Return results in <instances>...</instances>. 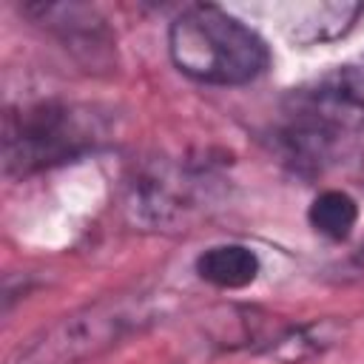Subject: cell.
<instances>
[{
  "label": "cell",
  "instance_id": "cell-1",
  "mask_svg": "<svg viewBox=\"0 0 364 364\" xmlns=\"http://www.w3.org/2000/svg\"><path fill=\"white\" fill-rule=\"evenodd\" d=\"M168 54L185 77L202 85H247L270 65L262 34L213 3H193L171 20Z\"/></svg>",
  "mask_w": 364,
  "mask_h": 364
},
{
  "label": "cell",
  "instance_id": "cell-2",
  "mask_svg": "<svg viewBox=\"0 0 364 364\" xmlns=\"http://www.w3.org/2000/svg\"><path fill=\"white\" fill-rule=\"evenodd\" d=\"M105 139V122L94 108L40 100L3 114V171L31 176L37 171L80 159Z\"/></svg>",
  "mask_w": 364,
  "mask_h": 364
},
{
  "label": "cell",
  "instance_id": "cell-3",
  "mask_svg": "<svg viewBox=\"0 0 364 364\" xmlns=\"http://www.w3.org/2000/svg\"><path fill=\"white\" fill-rule=\"evenodd\" d=\"M151 316L142 296L102 299L34 333L6 358V364H82L154 321Z\"/></svg>",
  "mask_w": 364,
  "mask_h": 364
},
{
  "label": "cell",
  "instance_id": "cell-4",
  "mask_svg": "<svg viewBox=\"0 0 364 364\" xmlns=\"http://www.w3.org/2000/svg\"><path fill=\"white\" fill-rule=\"evenodd\" d=\"M213 182L216 176L208 162H151L128 179V219L154 230L182 228L205 210V202L213 196Z\"/></svg>",
  "mask_w": 364,
  "mask_h": 364
},
{
  "label": "cell",
  "instance_id": "cell-5",
  "mask_svg": "<svg viewBox=\"0 0 364 364\" xmlns=\"http://www.w3.org/2000/svg\"><path fill=\"white\" fill-rule=\"evenodd\" d=\"M293 117L333 134L364 122V54L324 74L313 88L293 94Z\"/></svg>",
  "mask_w": 364,
  "mask_h": 364
},
{
  "label": "cell",
  "instance_id": "cell-6",
  "mask_svg": "<svg viewBox=\"0 0 364 364\" xmlns=\"http://www.w3.org/2000/svg\"><path fill=\"white\" fill-rule=\"evenodd\" d=\"M26 17H31L37 26L51 31L65 48H71L77 57L85 54L91 63L100 60V54L111 46L108 28L102 26V17L82 3H28L20 9Z\"/></svg>",
  "mask_w": 364,
  "mask_h": 364
},
{
  "label": "cell",
  "instance_id": "cell-7",
  "mask_svg": "<svg viewBox=\"0 0 364 364\" xmlns=\"http://www.w3.org/2000/svg\"><path fill=\"white\" fill-rule=\"evenodd\" d=\"M364 14V3H307V6H293L290 20L284 26L287 37L307 48L318 43H330L344 37L358 17Z\"/></svg>",
  "mask_w": 364,
  "mask_h": 364
},
{
  "label": "cell",
  "instance_id": "cell-8",
  "mask_svg": "<svg viewBox=\"0 0 364 364\" xmlns=\"http://www.w3.org/2000/svg\"><path fill=\"white\" fill-rule=\"evenodd\" d=\"M193 267H196V276L202 282H208L210 287L242 290V287L256 282V276L262 270V262H259L253 247L225 242V245H210L208 250H202L196 256Z\"/></svg>",
  "mask_w": 364,
  "mask_h": 364
},
{
  "label": "cell",
  "instance_id": "cell-9",
  "mask_svg": "<svg viewBox=\"0 0 364 364\" xmlns=\"http://www.w3.org/2000/svg\"><path fill=\"white\" fill-rule=\"evenodd\" d=\"M307 222L318 236L330 242H344L358 222V202L347 191H321L307 208Z\"/></svg>",
  "mask_w": 364,
  "mask_h": 364
}]
</instances>
